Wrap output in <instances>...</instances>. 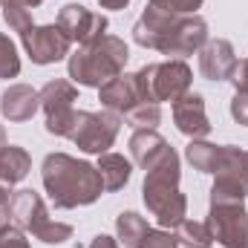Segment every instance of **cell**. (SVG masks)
<instances>
[{
    "label": "cell",
    "mask_w": 248,
    "mask_h": 248,
    "mask_svg": "<svg viewBox=\"0 0 248 248\" xmlns=\"http://www.w3.org/2000/svg\"><path fill=\"white\" fill-rule=\"evenodd\" d=\"M133 41L144 49L185 61L208 44V20L199 15H170L147 3L133 26Z\"/></svg>",
    "instance_id": "6da1fadb"
},
{
    "label": "cell",
    "mask_w": 248,
    "mask_h": 248,
    "mask_svg": "<svg viewBox=\"0 0 248 248\" xmlns=\"http://www.w3.org/2000/svg\"><path fill=\"white\" fill-rule=\"evenodd\" d=\"M87 248H119V240L110 234H98V237H93V243Z\"/></svg>",
    "instance_id": "4dcf8cb0"
},
{
    "label": "cell",
    "mask_w": 248,
    "mask_h": 248,
    "mask_svg": "<svg viewBox=\"0 0 248 248\" xmlns=\"http://www.w3.org/2000/svg\"><path fill=\"white\" fill-rule=\"evenodd\" d=\"M38 110H41V95L29 84H12L0 95V113H3L6 122H15V124L29 122Z\"/></svg>",
    "instance_id": "9a60e30c"
},
{
    "label": "cell",
    "mask_w": 248,
    "mask_h": 248,
    "mask_svg": "<svg viewBox=\"0 0 248 248\" xmlns=\"http://www.w3.org/2000/svg\"><path fill=\"white\" fill-rule=\"evenodd\" d=\"M165 147H168V141H165V136L156 133V130H133V136H130V156H133V162H136L141 170H144Z\"/></svg>",
    "instance_id": "ac0fdd59"
},
{
    "label": "cell",
    "mask_w": 248,
    "mask_h": 248,
    "mask_svg": "<svg viewBox=\"0 0 248 248\" xmlns=\"http://www.w3.org/2000/svg\"><path fill=\"white\" fill-rule=\"evenodd\" d=\"M231 119L237 124L248 127V93H234L231 98Z\"/></svg>",
    "instance_id": "f1b7e54d"
},
{
    "label": "cell",
    "mask_w": 248,
    "mask_h": 248,
    "mask_svg": "<svg viewBox=\"0 0 248 248\" xmlns=\"http://www.w3.org/2000/svg\"><path fill=\"white\" fill-rule=\"evenodd\" d=\"M231 84H234L237 93H248V58L237 61V69L231 75Z\"/></svg>",
    "instance_id": "f546056e"
},
{
    "label": "cell",
    "mask_w": 248,
    "mask_h": 248,
    "mask_svg": "<svg viewBox=\"0 0 248 248\" xmlns=\"http://www.w3.org/2000/svg\"><path fill=\"white\" fill-rule=\"evenodd\" d=\"M12 196H15L12 185H6L0 179V231L12 225Z\"/></svg>",
    "instance_id": "83f0119b"
},
{
    "label": "cell",
    "mask_w": 248,
    "mask_h": 248,
    "mask_svg": "<svg viewBox=\"0 0 248 248\" xmlns=\"http://www.w3.org/2000/svg\"><path fill=\"white\" fill-rule=\"evenodd\" d=\"M98 101L104 110H113L119 116H127L136 104H141V90H139V81H136V72H122L119 78L107 81L101 90H98Z\"/></svg>",
    "instance_id": "5bb4252c"
},
{
    "label": "cell",
    "mask_w": 248,
    "mask_h": 248,
    "mask_svg": "<svg viewBox=\"0 0 248 248\" xmlns=\"http://www.w3.org/2000/svg\"><path fill=\"white\" fill-rule=\"evenodd\" d=\"M41 179L44 190L49 193V202L61 211L93 205L104 193L98 168L69 153H49L41 165Z\"/></svg>",
    "instance_id": "7a4b0ae2"
},
{
    "label": "cell",
    "mask_w": 248,
    "mask_h": 248,
    "mask_svg": "<svg viewBox=\"0 0 248 248\" xmlns=\"http://www.w3.org/2000/svg\"><path fill=\"white\" fill-rule=\"evenodd\" d=\"M124 122L130 124L133 130H156V124L162 122V104L141 101V104H136V107L124 116Z\"/></svg>",
    "instance_id": "7402d4cb"
},
{
    "label": "cell",
    "mask_w": 248,
    "mask_h": 248,
    "mask_svg": "<svg viewBox=\"0 0 248 248\" xmlns=\"http://www.w3.org/2000/svg\"><path fill=\"white\" fill-rule=\"evenodd\" d=\"M95 168H98V173H101L104 193L122 190V187L130 182V176H133V165H130V159H124L122 153H101Z\"/></svg>",
    "instance_id": "e0dca14e"
},
{
    "label": "cell",
    "mask_w": 248,
    "mask_h": 248,
    "mask_svg": "<svg viewBox=\"0 0 248 248\" xmlns=\"http://www.w3.org/2000/svg\"><path fill=\"white\" fill-rule=\"evenodd\" d=\"M147 228H150L147 219L141 214H136V211H122L116 217V240L124 248H139L141 237L147 234Z\"/></svg>",
    "instance_id": "ffe728a7"
},
{
    "label": "cell",
    "mask_w": 248,
    "mask_h": 248,
    "mask_svg": "<svg viewBox=\"0 0 248 248\" xmlns=\"http://www.w3.org/2000/svg\"><path fill=\"white\" fill-rule=\"evenodd\" d=\"M20 75V55H17V46L0 32V78L9 81V78H17Z\"/></svg>",
    "instance_id": "603a6c76"
},
{
    "label": "cell",
    "mask_w": 248,
    "mask_h": 248,
    "mask_svg": "<svg viewBox=\"0 0 248 248\" xmlns=\"http://www.w3.org/2000/svg\"><path fill=\"white\" fill-rule=\"evenodd\" d=\"M119 130H122V116L113 110H101V113L78 110L69 139L78 150L101 156V153H110V147L119 139Z\"/></svg>",
    "instance_id": "52a82bcc"
},
{
    "label": "cell",
    "mask_w": 248,
    "mask_h": 248,
    "mask_svg": "<svg viewBox=\"0 0 248 248\" xmlns=\"http://www.w3.org/2000/svg\"><path fill=\"white\" fill-rule=\"evenodd\" d=\"M12 222H15L20 231L32 234L35 240L46 243V246H63V243L72 237V225L49 219L46 202H44L41 193L32 190V187L15 190V196H12Z\"/></svg>",
    "instance_id": "5b68a950"
},
{
    "label": "cell",
    "mask_w": 248,
    "mask_h": 248,
    "mask_svg": "<svg viewBox=\"0 0 248 248\" xmlns=\"http://www.w3.org/2000/svg\"><path fill=\"white\" fill-rule=\"evenodd\" d=\"M3 6V20L9 23V29L12 32H17V35H23L26 29H32L35 23H32V15H29V9L26 6H17V3H0Z\"/></svg>",
    "instance_id": "cb8c5ba5"
},
{
    "label": "cell",
    "mask_w": 248,
    "mask_h": 248,
    "mask_svg": "<svg viewBox=\"0 0 248 248\" xmlns=\"http://www.w3.org/2000/svg\"><path fill=\"white\" fill-rule=\"evenodd\" d=\"M0 3H17V6H26V9H35V6H41L44 0H0Z\"/></svg>",
    "instance_id": "d6a6232c"
},
{
    "label": "cell",
    "mask_w": 248,
    "mask_h": 248,
    "mask_svg": "<svg viewBox=\"0 0 248 248\" xmlns=\"http://www.w3.org/2000/svg\"><path fill=\"white\" fill-rule=\"evenodd\" d=\"M41 110L46 116V133L52 136H66L75 127V101H78V84H72L69 78H52L46 81L41 90Z\"/></svg>",
    "instance_id": "ba28073f"
},
{
    "label": "cell",
    "mask_w": 248,
    "mask_h": 248,
    "mask_svg": "<svg viewBox=\"0 0 248 248\" xmlns=\"http://www.w3.org/2000/svg\"><path fill=\"white\" fill-rule=\"evenodd\" d=\"M29 170H32V156H29L23 147L6 144V147L0 150V179H3L6 185L23 182V179L29 176Z\"/></svg>",
    "instance_id": "d6986e66"
},
{
    "label": "cell",
    "mask_w": 248,
    "mask_h": 248,
    "mask_svg": "<svg viewBox=\"0 0 248 248\" xmlns=\"http://www.w3.org/2000/svg\"><path fill=\"white\" fill-rule=\"evenodd\" d=\"M211 176L231 179L248 193V150H240L234 144H217V165Z\"/></svg>",
    "instance_id": "2e32d148"
},
{
    "label": "cell",
    "mask_w": 248,
    "mask_h": 248,
    "mask_svg": "<svg viewBox=\"0 0 248 248\" xmlns=\"http://www.w3.org/2000/svg\"><path fill=\"white\" fill-rule=\"evenodd\" d=\"M55 23L61 26L63 35L72 44H78V46H87V44L104 38L107 35V26H110L107 23V15L93 12V9H87L81 3H66L61 12H58V20Z\"/></svg>",
    "instance_id": "8fae6325"
},
{
    "label": "cell",
    "mask_w": 248,
    "mask_h": 248,
    "mask_svg": "<svg viewBox=\"0 0 248 248\" xmlns=\"http://www.w3.org/2000/svg\"><path fill=\"white\" fill-rule=\"evenodd\" d=\"M3 147H6V127L0 124V150H3Z\"/></svg>",
    "instance_id": "836d02e7"
},
{
    "label": "cell",
    "mask_w": 248,
    "mask_h": 248,
    "mask_svg": "<svg viewBox=\"0 0 248 248\" xmlns=\"http://www.w3.org/2000/svg\"><path fill=\"white\" fill-rule=\"evenodd\" d=\"M130 61V49L122 38L116 35H104L87 46H78L75 52H69L66 61V72L69 81L78 87H95L101 90L107 81L119 78L124 66Z\"/></svg>",
    "instance_id": "277c9868"
},
{
    "label": "cell",
    "mask_w": 248,
    "mask_h": 248,
    "mask_svg": "<svg viewBox=\"0 0 248 248\" xmlns=\"http://www.w3.org/2000/svg\"><path fill=\"white\" fill-rule=\"evenodd\" d=\"M170 107H173V124L182 136H187V139H208L211 136L214 124L208 122L205 98L199 93H187Z\"/></svg>",
    "instance_id": "4fadbf2b"
},
{
    "label": "cell",
    "mask_w": 248,
    "mask_h": 248,
    "mask_svg": "<svg viewBox=\"0 0 248 248\" xmlns=\"http://www.w3.org/2000/svg\"><path fill=\"white\" fill-rule=\"evenodd\" d=\"M237 69V52L231 46V41L225 38H208V44L199 49V75L205 81H231Z\"/></svg>",
    "instance_id": "7c38bea8"
},
{
    "label": "cell",
    "mask_w": 248,
    "mask_h": 248,
    "mask_svg": "<svg viewBox=\"0 0 248 248\" xmlns=\"http://www.w3.org/2000/svg\"><path fill=\"white\" fill-rule=\"evenodd\" d=\"M136 81H139V90H141L144 101H150V104H162V101L176 104L182 95L190 93L193 72L182 58H168L162 63H144L136 72Z\"/></svg>",
    "instance_id": "8992f818"
},
{
    "label": "cell",
    "mask_w": 248,
    "mask_h": 248,
    "mask_svg": "<svg viewBox=\"0 0 248 248\" xmlns=\"http://www.w3.org/2000/svg\"><path fill=\"white\" fill-rule=\"evenodd\" d=\"M182 168H179V153L168 144L147 168H144V185L141 199L159 228L176 231L179 222L187 217V196L179 190Z\"/></svg>",
    "instance_id": "3957f363"
},
{
    "label": "cell",
    "mask_w": 248,
    "mask_h": 248,
    "mask_svg": "<svg viewBox=\"0 0 248 248\" xmlns=\"http://www.w3.org/2000/svg\"><path fill=\"white\" fill-rule=\"evenodd\" d=\"M101 9H110V12H119V9H127L130 0H98Z\"/></svg>",
    "instance_id": "1f68e13d"
},
{
    "label": "cell",
    "mask_w": 248,
    "mask_h": 248,
    "mask_svg": "<svg viewBox=\"0 0 248 248\" xmlns=\"http://www.w3.org/2000/svg\"><path fill=\"white\" fill-rule=\"evenodd\" d=\"M147 3L170 15H196V9H202L205 0H147Z\"/></svg>",
    "instance_id": "484cf974"
},
{
    "label": "cell",
    "mask_w": 248,
    "mask_h": 248,
    "mask_svg": "<svg viewBox=\"0 0 248 248\" xmlns=\"http://www.w3.org/2000/svg\"><path fill=\"white\" fill-rule=\"evenodd\" d=\"M176 240L185 248H211L214 246V234L211 225L202 219H182L176 228Z\"/></svg>",
    "instance_id": "44dd1931"
},
{
    "label": "cell",
    "mask_w": 248,
    "mask_h": 248,
    "mask_svg": "<svg viewBox=\"0 0 248 248\" xmlns=\"http://www.w3.org/2000/svg\"><path fill=\"white\" fill-rule=\"evenodd\" d=\"M139 248H179V240H176V231H168V228H147V234L141 237Z\"/></svg>",
    "instance_id": "d4e9b609"
},
{
    "label": "cell",
    "mask_w": 248,
    "mask_h": 248,
    "mask_svg": "<svg viewBox=\"0 0 248 248\" xmlns=\"http://www.w3.org/2000/svg\"><path fill=\"white\" fill-rule=\"evenodd\" d=\"M208 225L214 243L225 248H248V211L237 199H211Z\"/></svg>",
    "instance_id": "9c48e42d"
},
{
    "label": "cell",
    "mask_w": 248,
    "mask_h": 248,
    "mask_svg": "<svg viewBox=\"0 0 248 248\" xmlns=\"http://www.w3.org/2000/svg\"><path fill=\"white\" fill-rule=\"evenodd\" d=\"M20 44H23L26 55L32 58V63H38V66H49V63L63 61V58H69V49H72V41L61 32L58 23L26 29L20 35Z\"/></svg>",
    "instance_id": "30bf717a"
},
{
    "label": "cell",
    "mask_w": 248,
    "mask_h": 248,
    "mask_svg": "<svg viewBox=\"0 0 248 248\" xmlns=\"http://www.w3.org/2000/svg\"><path fill=\"white\" fill-rule=\"evenodd\" d=\"M0 248H32L26 240V231H20L17 225H9L0 231Z\"/></svg>",
    "instance_id": "4316f807"
}]
</instances>
